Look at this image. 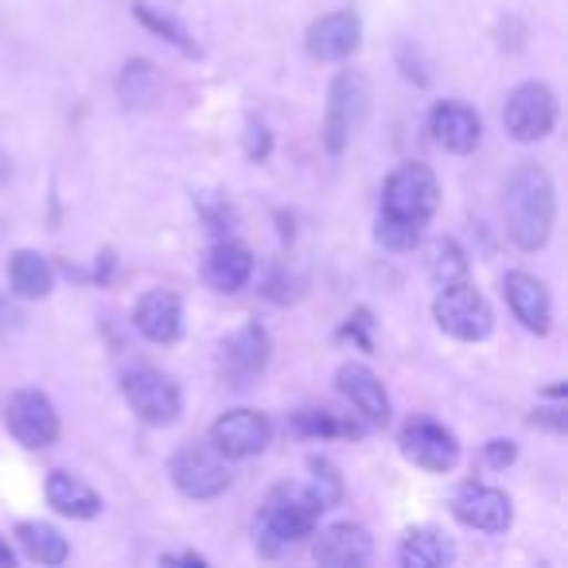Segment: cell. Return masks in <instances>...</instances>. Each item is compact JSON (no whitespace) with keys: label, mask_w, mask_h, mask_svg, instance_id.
<instances>
[{"label":"cell","mask_w":568,"mask_h":568,"mask_svg":"<svg viewBox=\"0 0 568 568\" xmlns=\"http://www.w3.org/2000/svg\"><path fill=\"white\" fill-rule=\"evenodd\" d=\"M471 273V257L456 237H440V242L428 250V276H433L436 288H448L456 281H467Z\"/></svg>","instance_id":"cell-26"},{"label":"cell","mask_w":568,"mask_h":568,"mask_svg":"<svg viewBox=\"0 0 568 568\" xmlns=\"http://www.w3.org/2000/svg\"><path fill=\"white\" fill-rule=\"evenodd\" d=\"M253 265L257 261H253L250 245L234 242V237H219L203 261V281L211 284L214 293H242L253 276Z\"/></svg>","instance_id":"cell-20"},{"label":"cell","mask_w":568,"mask_h":568,"mask_svg":"<svg viewBox=\"0 0 568 568\" xmlns=\"http://www.w3.org/2000/svg\"><path fill=\"white\" fill-rule=\"evenodd\" d=\"M316 545H312V557L320 560L324 568H358V565H371L374 557V537L366 526L358 521H335V526L320 529Z\"/></svg>","instance_id":"cell-18"},{"label":"cell","mask_w":568,"mask_h":568,"mask_svg":"<svg viewBox=\"0 0 568 568\" xmlns=\"http://www.w3.org/2000/svg\"><path fill=\"white\" fill-rule=\"evenodd\" d=\"M304 48H308V55L320 59V63H343V59H351L363 48V20L351 9L327 12V17L308 24Z\"/></svg>","instance_id":"cell-15"},{"label":"cell","mask_w":568,"mask_h":568,"mask_svg":"<svg viewBox=\"0 0 568 568\" xmlns=\"http://www.w3.org/2000/svg\"><path fill=\"white\" fill-rule=\"evenodd\" d=\"M4 428L28 452H43L59 440V413L48 394L40 389H17L4 402Z\"/></svg>","instance_id":"cell-10"},{"label":"cell","mask_w":568,"mask_h":568,"mask_svg":"<svg viewBox=\"0 0 568 568\" xmlns=\"http://www.w3.org/2000/svg\"><path fill=\"white\" fill-rule=\"evenodd\" d=\"M160 565H187V568H206V557H199V552H168V557H160Z\"/></svg>","instance_id":"cell-36"},{"label":"cell","mask_w":568,"mask_h":568,"mask_svg":"<svg viewBox=\"0 0 568 568\" xmlns=\"http://www.w3.org/2000/svg\"><path fill=\"white\" fill-rule=\"evenodd\" d=\"M293 433L296 436H308V440H332V436H363L366 420H339V413L332 409H320V405H304V409L293 413Z\"/></svg>","instance_id":"cell-25"},{"label":"cell","mask_w":568,"mask_h":568,"mask_svg":"<svg viewBox=\"0 0 568 568\" xmlns=\"http://www.w3.org/2000/svg\"><path fill=\"white\" fill-rule=\"evenodd\" d=\"M12 565H17V552H12L9 537L0 534V568H12Z\"/></svg>","instance_id":"cell-37"},{"label":"cell","mask_w":568,"mask_h":568,"mask_svg":"<svg viewBox=\"0 0 568 568\" xmlns=\"http://www.w3.org/2000/svg\"><path fill=\"white\" fill-rule=\"evenodd\" d=\"M308 487H312V495L324 503V510H332V506H339L343 503V475H339V467L332 464L327 456H308Z\"/></svg>","instance_id":"cell-30"},{"label":"cell","mask_w":568,"mask_h":568,"mask_svg":"<svg viewBox=\"0 0 568 568\" xmlns=\"http://www.w3.org/2000/svg\"><path fill=\"white\" fill-rule=\"evenodd\" d=\"M324 503L312 495L308 483H276L253 518V545L261 557H281L316 534Z\"/></svg>","instance_id":"cell-2"},{"label":"cell","mask_w":568,"mask_h":568,"mask_svg":"<svg viewBox=\"0 0 568 568\" xmlns=\"http://www.w3.org/2000/svg\"><path fill=\"white\" fill-rule=\"evenodd\" d=\"M121 397L129 402V409L152 428H168L180 420L183 413V394L164 371L156 366H133L121 374Z\"/></svg>","instance_id":"cell-6"},{"label":"cell","mask_w":568,"mask_h":568,"mask_svg":"<svg viewBox=\"0 0 568 568\" xmlns=\"http://www.w3.org/2000/svg\"><path fill=\"white\" fill-rule=\"evenodd\" d=\"M503 296L510 304L514 320H518L526 332L534 335H549L552 332V296L545 288V281H537L534 273H521V268H510L503 276Z\"/></svg>","instance_id":"cell-17"},{"label":"cell","mask_w":568,"mask_h":568,"mask_svg":"<svg viewBox=\"0 0 568 568\" xmlns=\"http://www.w3.org/2000/svg\"><path fill=\"white\" fill-rule=\"evenodd\" d=\"M9 284L20 301H43L55 288V268L40 250H17L9 257Z\"/></svg>","instance_id":"cell-22"},{"label":"cell","mask_w":568,"mask_h":568,"mask_svg":"<svg viewBox=\"0 0 568 568\" xmlns=\"http://www.w3.org/2000/svg\"><path fill=\"white\" fill-rule=\"evenodd\" d=\"M397 560H402V568H444L456 560V549L440 529L413 526L397 545Z\"/></svg>","instance_id":"cell-23"},{"label":"cell","mask_w":568,"mask_h":568,"mask_svg":"<svg viewBox=\"0 0 568 568\" xmlns=\"http://www.w3.org/2000/svg\"><path fill=\"white\" fill-rule=\"evenodd\" d=\"M268 440H273V420L261 409H226L211 425V448L222 452L230 464L261 456Z\"/></svg>","instance_id":"cell-11"},{"label":"cell","mask_w":568,"mask_h":568,"mask_svg":"<svg viewBox=\"0 0 568 568\" xmlns=\"http://www.w3.org/2000/svg\"><path fill=\"white\" fill-rule=\"evenodd\" d=\"M483 459H487V467L503 471V467H510L514 459H518V444L506 440V436H495V440L483 444Z\"/></svg>","instance_id":"cell-35"},{"label":"cell","mask_w":568,"mask_h":568,"mask_svg":"<svg viewBox=\"0 0 568 568\" xmlns=\"http://www.w3.org/2000/svg\"><path fill=\"white\" fill-rule=\"evenodd\" d=\"M371 327H374L371 308H355V312H351V316H347V324H343L339 339H351L358 351H371V347H374V339H371Z\"/></svg>","instance_id":"cell-33"},{"label":"cell","mask_w":568,"mask_h":568,"mask_svg":"<svg viewBox=\"0 0 568 568\" xmlns=\"http://www.w3.org/2000/svg\"><path fill=\"white\" fill-rule=\"evenodd\" d=\"M168 475H172V487L183 498H195V503L226 495L230 483H234L230 459L222 452H214L211 444H187V448H180L172 456V464H168Z\"/></svg>","instance_id":"cell-7"},{"label":"cell","mask_w":568,"mask_h":568,"mask_svg":"<svg viewBox=\"0 0 568 568\" xmlns=\"http://www.w3.org/2000/svg\"><path fill=\"white\" fill-rule=\"evenodd\" d=\"M428 133H433V141L444 152L467 156L483 141V118L467 102H459V98H444V102H436L428 110Z\"/></svg>","instance_id":"cell-16"},{"label":"cell","mask_w":568,"mask_h":568,"mask_svg":"<svg viewBox=\"0 0 568 568\" xmlns=\"http://www.w3.org/2000/svg\"><path fill=\"white\" fill-rule=\"evenodd\" d=\"M397 444H402V456L409 459L413 467H420V471H433V475L452 471V467L459 464V456H464V448H459V436L452 433L448 425L433 420V417H409L402 425Z\"/></svg>","instance_id":"cell-9"},{"label":"cell","mask_w":568,"mask_h":568,"mask_svg":"<svg viewBox=\"0 0 568 568\" xmlns=\"http://www.w3.org/2000/svg\"><path fill=\"white\" fill-rule=\"evenodd\" d=\"M371 79L363 71H339L327 90V113H324V149L332 156H343L358 129L371 118Z\"/></svg>","instance_id":"cell-3"},{"label":"cell","mask_w":568,"mask_h":568,"mask_svg":"<svg viewBox=\"0 0 568 568\" xmlns=\"http://www.w3.org/2000/svg\"><path fill=\"white\" fill-rule=\"evenodd\" d=\"M17 541L24 549V557L36 560V565H63L71 557V545H67V537L51 521H20Z\"/></svg>","instance_id":"cell-24"},{"label":"cell","mask_w":568,"mask_h":568,"mask_svg":"<svg viewBox=\"0 0 568 568\" xmlns=\"http://www.w3.org/2000/svg\"><path fill=\"white\" fill-rule=\"evenodd\" d=\"M265 296H268V301H276V304H293V301H301V296H304V276L276 268V273L265 281Z\"/></svg>","instance_id":"cell-32"},{"label":"cell","mask_w":568,"mask_h":568,"mask_svg":"<svg viewBox=\"0 0 568 568\" xmlns=\"http://www.w3.org/2000/svg\"><path fill=\"white\" fill-rule=\"evenodd\" d=\"M133 327L156 347H172L183 335V301L172 288H149L133 308Z\"/></svg>","instance_id":"cell-19"},{"label":"cell","mask_w":568,"mask_h":568,"mask_svg":"<svg viewBox=\"0 0 568 568\" xmlns=\"http://www.w3.org/2000/svg\"><path fill=\"white\" fill-rule=\"evenodd\" d=\"M529 425H537V428H549V433H565L568 428V413H565V402L560 397H552V405H537L534 409V417H529Z\"/></svg>","instance_id":"cell-34"},{"label":"cell","mask_w":568,"mask_h":568,"mask_svg":"<svg viewBox=\"0 0 568 568\" xmlns=\"http://www.w3.org/2000/svg\"><path fill=\"white\" fill-rule=\"evenodd\" d=\"M133 17L141 20V24L149 28V32L164 36V40L172 43V48H180L183 55H195V51H199V48H195V40L187 36V28H183L175 17H168V12L152 9L149 0H136V4H133Z\"/></svg>","instance_id":"cell-29"},{"label":"cell","mask_w":568,"mask_h":568,"mask_svg":"<svg viewBox=\"0 0 568 568\" xmlns=\"http://www.w3.org/2000/svg\"><path fill=\"white\" fill-rule=\"evenodd\" d=\"M433 316H436V327L459 343H483L495 332V308H490L487 296L467 281H456L436 293Z\"/></svg>","instance_id":"cell-4"},{"label":"cell","mask_w":568,"mask_h":568,"mask_svg":"<svg viewBox=\"0 0 568 568\" xmlns=\"http://www.w3.org/2000/svg\"><path fill=\"white\" fill-rule=\"evenodd\" d=\"M425 226L428 222H417V219H402V214H378V226H374V237H378L382 250L389 253H409L425 242Z\"/></svg>","instance_id":"cell-27"},{"label":"cell","mask_w":568,"mask_h":568,"mask_svg":"<svg viewBox=\"0 0 568 568\" xmlns=\"http://www.w3.org/2000/svg\"><path fill=\"white\" fill-rule=\"evenodd\" d=\"M452 514L464 521L467 529L479 534H506L514 521V503L506 490L487 487V483H464L452 498Z\"/></svg>","instance_id":"cell-13"},{"label":"cell","mask_w":568,"mask_h":568,"mask_svg":"<svg viewBox=\"0 0 568 568\" xmlns=\"http://www.w3.org/2000/svg\"><path fill=\"white\" fill-rule=\"evenodd\" d=\"M560 118V102L552 94V87L545 82H518V87L506 94L503 105V129L510 141L518 144H534L557 129Z\"/></svg>","instance_id":"cell-5"},{"label":"cell","mask_w":568,"mask_h":568,"mask_svg":"<svg viewBox=\"0 0 568 568\" xmlns=\"http://www.w3.org/2000/svg\"><path fill=\"white\" fill-rule=\"evenodd\" d=\"M48 503L55 514H63V518H74V521H90L102 514V495H98L94 487H90L87 479H79L74 471H63V467H55V471H48Z\"/></svg>","instance_id":"cell-21"},{"label":"cell","mask_w":568,"mask_h":568,"mask_svg":"<svg viewBox=\"0 0 568 568\" xmlns=\"http://www.w3.org/2000/svg\"><path fill=\"white\" fill-rule=\"evenodd\" d=\"M242 149L253 164H265L273 156V133H268L265 121H245V133H242Z\"/></svg>","instance_id":"cell-31"},{"label":"cell","mask_w":568,"mask_h":568,"mask_svg":"<svg viewBox=\"0 0 568 568\" xmlns=\"http://www.w3.org/2000/svg\"><path fill=\"white\" fill-rule=\"evenodd\" d=\"M268 355H273V339L257 320H250L230 339H222V378L230 386H250L268 366Z\"/></svg>","instance_id":"cell-14"},{"label":"cell","mask_w":568,"mask_h":568,"mask_svg":"<svg viewBox=\"0 0 568 568\" xmlns=\"http://www.w3.org/2000/svg\"><path fill=\"white\" fill-rule=\"evenodd\" d=\"M382 211L386 214H402V219H417L428 222L440 211V180L428 164H397L394 172L382 183Z\"/></svg>","instance_id":"cell-8"},{"label":"cell","mask_w":568,"mask_h":568,"mask_svg":"<svg viewBox=\"0 0 568 568\" xmlns=\"http://www.w3.org/2000/svg\"><path fill=\"white\" fill-rule=\"evenodd\" d=\"M335 389L351 402L358 420H366L371 428H386L389 417H394V405H389L386 382L363 363H343L335 371Z\"/></svg>","instance_id":"cell-12"},{"label":"cell","mask_w":568,"mask_h":568,"mask_svg":"<svg viewBox=\"0 0 568 568\" xmlns=\"http://www.w3.org/2000/svg\"><path fill=\"white\" fill-rule=\"evenodd\" d=\"M503 219L506 237L521 253H537L549 245L552 222H557V187H552V175L541 164L526 160L510 172L503 195Z\"/></svg>","instance_id":"cell-1"},{"label":"cell","mask_w":568,"mask_h":568,"mask_svg":"<svg viewBox=\"0 0 568 568\" xmlns=\"http://www.w3.org/2000/svg\"><path fill=\"white\" fill-rule=\"evenodd\" d=\"M156 87H160L156 67L149 59H133V63H125V71L118 79V98L125 105H149L156 98Z\"/></svg>","instance_id":"cell-28"}]
</instances>
